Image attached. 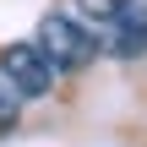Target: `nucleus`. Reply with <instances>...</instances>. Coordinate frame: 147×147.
<instances>
[{
	"label": "nucleus",
	"instance_id": "7ed1b4c3",
	"mask_svg": "<svg viewBox=\"0 0 147 147\" xmlns=\"http://www.w3.org/2000/svg\"><path fill=\"white\" fill-rule=\"evenodd\" d=\"M0 71H5L16 98H44L55 87V65L38 55V44H5L0 49Z\"/></svg>",
	"mask_w": 147,
	"mask_h": 147
},
{
	"label": "nucleus",
	"instance_id": "f257e3e1",
	"mask_svg": "<svg viewBox=\"0 0 147 147\" xmlns=\"http://www.w3.org/2000/svg\"><path fill=\"white\" fill-rule=\"evenodd\" d=\"M76 11L104 33L109 55H142L147 49V0H76Z\"/></svg>",
	"mask_w": 147,
	"mask_h": 147
},
{
	"label": "nucleus",
	"instance_id": "f03ea898",
	"mask_svg": "<svg viewBox=\"0 0 147 147\" xmlns=\"http://www.w3.org/2000/svg\"><path fill=\"white\" fill-rule=\"evenodd\" d=\"M33 44H38V55H44L55 71H82V65L98 55V38H93L76 16H44Z\"/></svg>",
	"mask_w": 147,
	"mask_h": 147
},
{
	"label": "nucleus",
	"instance_id": "20e7f679",
	"mask_svg": "<svg viewBox=\"0 0 147 147\" xmlns=\"http://www.w3.org/2000/svg\"><path fill=\"white\" fill-rule=\"evenodd\" d=\"M16 125V93H0V136Z\"/></svg>",
	"mask_w": 147,
	"mask_h": 147
}]
</instances>
